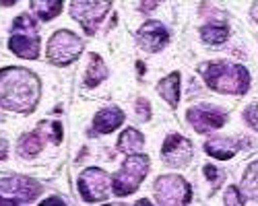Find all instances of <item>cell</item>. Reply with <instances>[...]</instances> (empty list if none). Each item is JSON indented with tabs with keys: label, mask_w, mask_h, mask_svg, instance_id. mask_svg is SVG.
<instances>
[{
	"label": "cell",
	"mask_w": 258,
	"mask_h": 206,
	"mask_svg": "<svg viewBox=\"0 0 258 206\" xmlns=\"http://www.w3.org/2000/svg\"><path fill=\"white\" fill-rule=\"evenodd\" d=\"M149 167H151V161H149L147 155H128V159L124 161V165L120 167V171L114 175L112 179V190L116 196H128L137 192V188L143 183L145 175L149 173Z\"/></svg>",
	"instance_id": "cell-4"
},
{
	"label": "cell",
	"mask_w": 258,
	"mask_h": 206,
	"mask_svg": "<svg viewBox=\"0 0 258 206\" xmlns=\"http://www.w3.org/2000/svg\"><path fill=\"white\" fill-rule=\"evenodd\" d=\"M7 153H9V144H7V140L3 136H0V161L7 159Z\"/></svg>",
	"instance_id": "cell-27"
},
{
	"label": "cell",
	"mask_w": 258,
	"mask_h": 206,
	"mask_svg": "<svg viewBox=\"0 0 258 206\" xmlns=\"http://www.w3.org/2000/svg\"><path fill=\"white\" fill-rule=\"evenodd\" d=\"M64 0H31V11L41 21H52L62 13Z\"/></svg>",
	"instance_id": "cell-17"
},
{
	"label": "cell",
	"mask_w": 258,
	"mask_h": 206,
	"mask_svg": "<svg viewBox=\"0 0 258 206\" xmlns=\"http://www.w3.org/2000/svg\"><path fill=\"white\" fill-rule=\"evenodd\" d=\"M149 110H151V106H149V101L141 97V99L137 101V112H139V118H141V120H149Z\"/></svg>",
	"instance_id": "cell-25"
},
{
	"label": "cell",
	"mask_w": 258,
	"mask_h": 206,
	"mask_svg": "<svg viewBox=\"0 0 258 206\" xmlns=\"http://www.w3.org/2000/svg\"><path fill=\"white\" fill-rule=\"evenodd\" d=\"M41 149H44V134H41V130L27 132L17 142V153L23 159H33L35 155H39Z\"/></svg>",
	"instance_id": "cell-14"
},
{
	"label": "cell",
	"mask_w": 258,
	"mask_h": 206,
	"mask_svg": "<svg viewBox=\"0 0 258 206\" xmlns=\"http://www.w3.org/2000/svg\"><path fill=\"white\" fill-rule=\"evenodd\" d=\"M252 17H254V19H256V21H258V5H256V7H254V9H252Z\"/></svg>",
	"instance_id": "cell-30"
},
{
	"label": "cell",
	"mask_w": 258,
	"mask_h": 206,
	"mask_svg": "<svg viewBox=\"0 0 258 206\" xmlns=\"http://www.w3.org/2000/svg\"><path fill=\"white\" fill-rule=\"evenodd\" d=\"M229 29L225 25H205L201 29V39L209 46H219L223 41H227Z\"/></svg>",
	"instance_id": "cell-20"
},
{
	"label": "cell",
	"mask_w": 258,
	"mask_h": 206,
	"mask_svg": "<svg viewBox=\"0 0 258 206\" xmlns=\"http://www.w3.org/2000/svg\"><path fill=\"white\" fill-rule=\"evenodd\" d=\"M205 175H207V179H209V181H213V183H215V188H217V185L221 183V175H223V173H221L219 169H215L213 165H207V167H205Z\"/></svg>",
	"instance_id": "cell-23"
},
{
	"label": "cell",
	"mask_w": 258,
	"mask_h": 206,
	"mask_svg": "<svg viewBox=\"0 0 258 206\" xmlns=\"http://www.w3.org/2000/svg\"><path fill=\"white\" fill-rule=\"evenodd\" d=\"M159 3H163V0H141V11L143 13H151Z\"/></svg>",
	"instance_id": "cell-26"
},
{
	"label": "cell",
	"mask_w": 258,
	"mask_h": 206,
	"mask_svg": "<svg viewBox=\"0 0 258 206\" xmlns=\"http://www.w3.org/2000/svg\"><path fill=\"white\" fill-rule=\"evenodd\" d=\"M83 39L77 33L69 29H60L50 37L46 56L48 62H52L54 66H67L83 54Z\"/></svg>",
	"instance_id": "cell-5"
},
{
	"label": "cell",
	"mask_w": 258,
	"mask_h": 206,
	"mask_svg": "<svg viewBox=\"0 0 258 206\" xmlns=\"http://www.w3.org/2000/svg\"><path fill=\"white\" fill-rule=\"evenodd\" d=\"M238 149H240V144L235 142V140H231V138H213V140H209L205 144V151L211 157L219 159V161L231 159L235 153H238Z\"/></svg>",
	"instance_id": "cell-15"
},
{
	"label": "cell",
	"mask_w": 258,
	"mask_h": 206,
	"mask_svg": "<svg viewBox=\"0 0 258 206\" xmlns=\"http://www.w3.org/2000/svg\"><path fill=\"white\" fill-rule=\"evenodd\" d=\"M143 144H145L143 134L139 130H135V128H128L118 138V151H122L126 155H133V153H139L143 149Z\"/></svg>",
	"instance_id": "cell-18"
},
{
	"label": "cell",
	"mask_w": 258,
	"mask_h": 206,
	"mask_svg": "<svg viewBox=\"0 0 258 206\" xmlns=\"http://www.w3.org/2000/svg\"><path fill=\"white\" fill-rule=\"evenodd\" d=\"M161 157L169 167H184L192 159V144L180 134H169L163 142Z\"/></svg>",
	"instance_id": "cell-11"
},
{
	"label": "cell",
	"mask_w": 258,
	"mask_h": 206,
	"mask_svg": "<svg viewBox=\"0 0 258 206\" xmlns=\"http://www.w3.org/2000/svg\"><path fill=\"white\" fill-rule=\"evenodd\" d=\"M199 72L213 91L223 95H244L250 87V74L242 64L207 62V64H201Z\"/></svg>",
	"instance_id": "cell-2"
},
{
	"label": "cell",
	"mask_w": 258,
	"mask_h": 206,
	"mask_svg": "<svg viewBox=\"0 0 258 206\" xmlns=\"http://www.w3.org/2000/svg\"><path fill=\"white\" fill-rule=\"evenodd\" d=\"M244 118H246V122L250 124L254 130H258V106H256V103H254V106H250V108H246Z\"/></svg>",
	"instance_id": "cell-22"
},
{
	"label": "cell",
	"mask_w": 258,
	"mask_h": 206,
	"mask_svg": "<svg viewBox=\"0 0 258 206\" xmlns=\"http://www.w3.org/2000/svg\"><path fill=\"white\" fill-rule=\"evenodd\" d=\"M186 120L192 124L199 134L211 132V130H217L221 128L223 124L227 122V114L221 108H213V106H197V108H190L186 112Z\"/></svg>",
	"instance_id": "cell-10"
},
{
	"label": "cell",
	"mask_w": 258,
	"mask_h": 206,
	"mask_svg": "<svg viewBox=\"0 0 258 206\" xmlns=\"http://www.w3.org/2000/svg\"><path fill=\"white\" fill-rule=\"evenodd\" d=\"M110 7H112V0H73L71 15L77 23L83 25L85 31L93 35L99 23L103 21L105 13L110 11Z\"/></svg>",
	"instance_id": "cell-7"
},
{
	"label": "cell",
	"mask_w": 258,
	"mask_h": 206,
	"mask_svg": "<svg viewBox=\"0 0 258 206\" xmlns=\"http://www.w3.org/2000/svg\"><path fill=\"white\" fill-rule=\"evenodd\" d=\"M110 188H112V179L103 169L89 167L79 177V192L83 200L87 202H103L110 196Z\"/></svg>",
	"instance_id": "cell-9"
},
{
	"label": "cell",
	"mask_w": 258,
	"mask_h": 206,
	"mask_svg": "<svg viewBox=\"0 0 258 206\" xmlns=\"http://www.w3.org/2000/svg\"><path fill=\"white\" fill-rule=\"evenodd\" d=\"M240 192H238V188H231L227 190V194H225V204H244L246 202V198L244 196H238Z\"/></svg>",
	"instance_id": "cell-24"
},
{
	"label": "cell",
	"mask_w": 258,
	"mask_h": 206,
	"mask_svg": "<svg viewBox=\"0 0 258 206\" xmlns=\"http://www.w3.org/2000/svg\"><path fill=\"white\" fill-rule=\"evenodd\" d=\"M167 41H169V31L159 21H147L137 33V44L149 54L163 50Z\"/></svg>",
	"instance_id": "cell-12"
},
{
	"label": "cell",
	"mask_w": 258,
	"mask_h": 206,
	"mask_svg": "<svg viewBox=\"0 0 258 206\" xmlns=\"http://www.w3.org/2000/svg\"><path fill=\"white\" fill-rule=\"evenodd\" d=\"M54 202H62L60 198H48V200H44V204H54Z\"/></svg>",
	"instance_id": "cell-29"
},
{
	"label": "cell",
	"mask_w": 258,
	"mask_h": 206,
	"mask_svg": "<svg viewBox=\"0 0 258 206\" xmlns=\"http://www.w3.org/2000/svg\"><path fill=\"white\" fill-rule=\"evenodd\" d=\"M153 192L159 204H188L192 198V190L186 179L180 175H161L157 177Z\"/></svg>",
	"instance_id": "cell-8"
},
{
	"label": "cell",
	"mask_w": 258,
	"mask_h": 206,
	"mask_svg": "<svg viewBox=\"0 0 258 206\" xmlns=\"http://www.w3.org/2000/svg\"><path fill=\"white\" fill-rule=\"evenodd\" d=\"M157 93L169 103L171 108H178V101H180V72H171L169 76H165L157 85Z\"/></svg>",
	"instance_id": "cell-16"
},
{
	"label": "cell",
	"mask_w": 258,
	"mask_h": 206,
	"mask_svg": "<svg viewBox=\"0 0 258 206\" xmlns=\"http://www.w3.org/2000/svg\"><path fill=\"white\" fill-rule=\"evenodd\" d=\"M17 3H19V0H0V7H13Z\"/></svg>",
	"instance_id": "cell-28"
},
{
	"label": "cell",
	"mask_w": 258,
	"mask_h": 206,
	"mask_svg": "<svg viewBox=\"0 0 258 206\" xmlns=\"http://www.w3.org/2000/svg\"><path fill=\"white\" fill-rule=\"evenodd\" d=\"M39 78L29 68H0V108L3 110L17 114H31L39 101Z\"/></svg>",
	"instance_id": "cell-1"
},
{
	"label": "cell",
	"mask_w": 258,
	"mask_h": 206,
	"mask_svg": "<svg viewBox=\"0 0 258 206\" xmlns=\"http://www.w3.org/2000/svg\"><path fill=\"white\" fill-rule=\"evenodd\" d=\"M9 50L23 60L39 58V35H37V25L31 15L25 13L15 19L11 39H9Z\"/></svg>",
	"instance_id": "cell-3"
},
{
	"label": "cell",
	"mask_w": 258,
	"mask_h": 206,
	"mask_svg": "<svg viewBox=\"0 0 258 206\" xmlns=\"http://www.w3.org/2000/svg\"><path fill=\"white\" fill-rule=\"evenodd\" d=\"M242 192H244V198L258 200V161L246 169V175L242 179Z\"/></svg>",
	"instance_id": "cell-21"
},
{
	"label": "cell",
	"mask_w": 258,
	"mask_h": 206,
	"mask_svg": "<svg viewBox=\"0 0 258 206\" xmlns=\"http://www.w3.org/2000/svg\"><path fill=\"white\" fill-rule=\"evenodd\" d=\"M41 185L33 177L15 175L0 179V204H27L37 198Z\"/></svg>",
	"instance_id": "cell-6"
},
{
	"label": "cell",
	"mask_w": 258,
	"mask_h": 206,
	"mask_svg": "<svg viewBox=\"0 0 258 206\" xmlns=\"http://www.w3.org/2000/svg\"><path fill=\"white\" fill-rule=\"evenodd\" d=\"M124 124V112L120 108H107V110H101L95 114L93 118V128L101 134H107V132H114L118 126Z\"/></svg>",
	"instance_id": "cell-13"
},
{
	"label": "cell",
	"mask_w": 258,
	"mask_h": 206,
	"mask_svg": "<svg viewBox=\"0 0 258 206\" xmlns=\"http://www.w3.org/2000/svg\"><path fill=\"white\" fill-rule=\"evenodd\" d=\"M105 76H107V68L103 64V60L97 54H91L89 56V66H87V70H85V85L97 87Z\"/></svg>",
	"instance_id": "cell-19"
}]
</instances>
